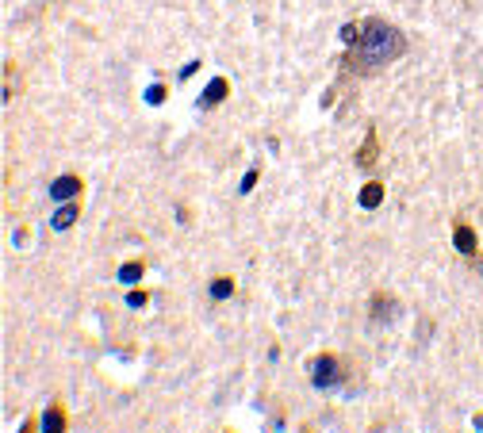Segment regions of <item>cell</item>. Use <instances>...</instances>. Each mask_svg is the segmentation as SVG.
<instances>
[{
	"label": "cell",
	"instance_id": "cell-1",
	"mask_svg": "<svg viewBox=\"0 0 483 433\" xmlns=\"http://www.w3.org/2000/svg\"><path fill=\"white\" fill-rule=\"evenodd\" d=\"M403 50H406V35L399 27L380 20V16H368V20H361V39L345 54V69L361 73V77L365 73H380L384 65L403 58Z\"/></svg>",
	"mask_w": 483,
	"mask_h": 433
},
{
	"label": "cell",
	"instance_id": "cell-2",
	"mask_svg": "<svg viewBox=\"0 0 483 433\" xmlns=\"http://www.w3.org/2000/svg\"><path fill=\"white\" fill-rule=\"evenodd\" d=\"M345 364H342V356H334V353H318L315 361H311V383H315L318 391H334V388H342L345 383Z\"/></svg>",
	"mask_w": 483,
	"mask_h": 433
},
{
	"label": "cell",
	"instance_id": "cell-3",
	"mask_svg": "<svg viewBox=\"0 0 483 433\" xmlns=\"http://www.w3.org/2000/svg\"><path fill=\"white\" fill-rule=\"evenodd\" d=\"M368 318H372L376 326H387V322H395L399 318V299L395 296H387V291H376L372 299H368Z\"/></svg>",
	"mask_w": 483,
	"mask_h": 433
},
{
	"label": "cell",
	"instance_id": "cell-4",
	"mask_svg": "<svg viewBox=\"0 0 483 433\" xmlns=\"http://www.w3.org/2000/svg\"><path fill=\"white\" fill-rule=\"evenodd\" d=\"M226 96H231V81H226V77H211V81H207V89L200 92V100H196V108L207 111V108H215V103H223Z\"/></svg>",
	"mask_w": 483,
	"mask_h": 433
},
{
	"label": "cell",
	"instance_id": "cell-5",
	"mask_svg": "<svg viewBox=\"0 0 483 433\" xmlns=\"http://www.w3.org/2000/svg\"><path fill=\"white\" fill-rule=\"evenodd\" d=\"M376 162H380V135H376V127H368L365 142H361V150H357V165L372 169Z\"/></svg>",
	"mask_w": 483,
	"mask_h": 433
},
{
	"label": "cell",
	"instance_id": "cell-6",
	"mask_svg": "<svg viewBox=\"0 0 483 433\" xmlns=\"http://www.w3.org/2000/svg\"><path fill=\"white\" fill-rule=\"evenodd\" d=\"M453 246H457V253H464V257H476V249H479L476 230H472L468 223H457V227H453Z\"/></svg>",
	"mask_w": 483,
	"mask_h": 433
},
{
	"label": "cell",
	"instance_id": "cell-7",
	"mask_svg": "<svg viewBox=\"0 0 483 433\" xmlns=\"http://www.w3.org/2000/svg\"><path fill=\"white\" fill-rule=\"evenodd\" d=\"M81 176H73V173H65V176H58V181L50 184V200H58V203H65V200H73V196H81Z\"/></svg>",
	"mask_w": 483,
	"mask_h": 433
},
{
	"label": "cell",
	"instance_id": "cell-8",
	"mask_svg": "<svg viewBox=\"0 0 483 433\" xmlns=\"http://www.w3.org/2000/svg\"><path fill=\"white\" fill-rule=\"evenodd\" d=\"M77 215H81V207L73 203V200H65V203H58V211L50 215V227L54 230H70L73 223H77Z\"/></svg>",
	"mask_w": 483,
	"mask_h": 433
},
{
	"label": "cell",
	"instance_id": "cell-9",
	"mask_svg": "<svg viewBox=\"0 0 483 433\" xmlns=\"http://www.w3.org/2000/svg\"><path fill=\"white\" fill-rule=\"evenodd\" d=\"M357 203H361L365 211H376V207L384 203V184L380 181H368L361 192H357Z\"/></svg>",
	"mask_w": 483,
	"mask_h": 433
},
{
	"label": "cell",
	"instance_id": "cell-10",
	"mask_svg": "<svg viewBox=\"0 0 483 433\" xmlns=\"http://www.w3.org/2000/svg\"><path fill=\"white\" fill-rule=\"evenodd\" d=\"M39 429H65V410H62V403H50V407L43 410Z\"/></svg>",
	"mask_w": 483,
	"mask_h": 433
},
{
	"label": "cell",
	"instance_id": "cell-11",
	"mask_svg": "<svg viewBox=\"0 0 483 433\" xmlns=\"http://www.w3.org/2000/svg\"><path fill=\"white\" fill-rule=\"evenodd\" d=\"M142 272H146L142 261H127V265H119V280H123V284H138Z\"/></svg>",
	"mask_w": 483,
	"mask_h": 433
},
{
	"label": "cell",
	"instance_id": "cell-12",
	"mask_svg": "<svg viewBox=\"0 0 483 433\" xmlns=\"http://www.w3.org/2000/svg\"><path fill=\"white\" fill-rule=\"evenodd\" d=\"M207 291H211V299H231L234 296V280L219 276V280H211V288H207Z\"/></svg>",
	"mask_w": 483,
	"mask_h": 433
},
{
	"label": "cell",
	"instance_id": "cell-13",
	"mask_svg": "<svg viewBox=\"0 0 483 433\" xmlns=\"http://www.w3.org/2000/svg\"><path fill=\"white\" fill-rule=\"evenodd\" d=\"M338 35H342V43H345V46H357V39H361V23H345Z\"/></svg>",
	"mask_w": 483,
	"mask_h": 433
},
{
	"label": "cell",
	"instance_id": "cell-14",
	"mask_svg": "<svg viewBox=\"0 0 483 433\" xmlns=\"http://www.w3.org/2000/svg\"><path fill=\"white\" fill-rule=\"evenodd\" d=\"M165 96H169L165 84H150V89H146V103H154V108H157V103H165Z\"/></svg>",
	"mask_w": 483,
	"mask_h": 433
},
{
	"label": "cell",
	"instance_id": "cell-15",
	"mask_svg": "<svg viewBox=\"0 0 483 433\" xmlns=\"http://www.w3.org/2000/svg\"><path fill=\"white\" fill-rule=\"evenodd\" d=\"M253 184H257V169H250V173L242 176V184H238V192L245 196V192H253Z\"/></svg>",
	"mask_w": 483,
	"mask_h": 433
},
{
	"label": "cell",
	"instance_id": "cell-16",
	"mask_svg": "<svg viewBox=\"0 0 483 433\" xmlns=\"http://www.w3.org/2000/svg\"><path fill=\"white\" fill-rule=\"evenodd\" d=\"M146 299H150L146 291H131V296H127V307H135V310H138V307H146Z\"/></svg>",
	"mask_w": 483,
	"mask_h": 433
},
{
	"label": "cell",
	"instance_id": "cell-17",
	"mask_svg": "<svg viewBox=\"0 0 483 433\" xmlns=\"http://www.w3.org/2000/svg\"><path fill=\"white\" fill-rule=\"evenodd\" d=\"M196 69H200V62H188V65H184V69H181V73H177V77H181V81H188V77H192V73H196Z\"/></svg>",
	"mask_w": 483,
	"mask_h": 433
}]
</instances>
